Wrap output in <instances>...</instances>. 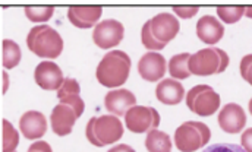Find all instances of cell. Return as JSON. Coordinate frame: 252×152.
I'll return each instance as SVG.
<instances>
[{
	"label": "cell",
	"instance_id": "6da1fadb",
	"mask_svg": "<svg viewBox=\"0 0 252 152\" xmlns=\"http://www.w3.org/2000/svg\"><path fill=\"white\" fill-rule=\"evenodd\" d=\"M181 25L178 19L167 12H161L148 19L141 29V41L150 50H161L179 32Z\"/></svg>",
	"mask_w": 252,
	"mask_h": 152
},
{
	"label": "cell",
	"instance_id": "7a4b0ae2",
	"mask_svg": "<svg viewBox=\"0 0 252 152\" xmlns=\"http://www.w3.org/2000/svg\"><path fill=\"white\" fill-rule=\"evenodd\" d=\"M130 72V57L122 50H112L97 66L95 77L107 88H118L124 85Z\"/></svg>",
	"mask_w": 252,
	"mask_h": 152
},
{
	"label": "cell",
	"instance_id": "3957f363",
	"mask_svg": "<svg viewBox=\"0 0 252 152\" xmlns=\"http://www.w3.org/2000/svg\"><path fill=\"white\" fill-rule=\"evenodd\" d=\"M27 47L41 59H56L63 50V40L56 29L41 24L35 25L27 35Z\"/></svg>",
	"mask_w": 252,
	"mask_h": 152
},
{
	"label": "cell",
	"instance_id": "277c9868",
	"mask_svg": "<svg viewBox=\"0 0 252 152\" xmlns=\"http://www.w3.org/2000/svg\"><path fill=\"white\" fill-rule=\"evenodd\" d=\"M85 135L91 145L103 148L106 145L121 141V138L124 136V125L119 117L112 114L91 117L87 123Z\"/></svg>",
	"mask_w": 252,
	"mask_h": 152
},
{
	"label": "cell",
	"instance_id": "5b68a950",
	"mask_svg": "<svg viewBox=\"0 0 252 152\" xmlns=\"http://www.w3.org/2000/svg\"><path fill=\"white\" fill-rule=\"evenodd\" d=\"M229 66V56L224 50L217 47H208L190 54L189 71L198 76H210L221 74Z\"/></svg>",
	"mask_w": 252,
	"mask_h": 152
},
{
	"label": "cell",
	"instance_id": "8992f818",
	"mask_svg": "<svg viewBox=\"0 0 252 152\" xmlns=\"http://www.w3.org/2000/svg\"><path fill=\"white\" fill-rule=\"evenodd\" d=\"M210 138V127L201 122H187L181 125L175 132V144L181 152L198 151L205 147Z\"/></svg>",
	"mask_w": 252,
	"mask_h": 152
},
{
	"label": "cell",
	"instance_id": "52a82bcc",
	"mask_svg": "<svg viewBox=\"0 0 252 152\" xmlns=\"http://www.w3.org/2000/svg\"><path fill=\"white\" fill-rule=\"evenodd\" d=\"M187 105L192 113L210 117L220 107V95L210 85H196L187 94Z\"/></svg>",
	"mask_w": 252,
	"mask_h": 152
},
{
	"label": "cell",
	"instance_id": "ba28073f",
	"mask_svg": "<svg viewBox=\"0 0 252 152\" xmlns=\"http://www.w3.org/2000/svg\"><path fill=\"white\" fill-rule=\"evenodd\" d=\"M126 129L133 133H145L158 127L160 114L154 107L133 105L125 114Z\"/></svg>",
	"mask_w": 252,
	"mask_h": 152
},
{
	"label": "cell",
	"instance_id": "9c48e42d",
	"mask_svg": "<svg viewBox=\"0 0 252 152\" xmlns=\"http://www.w3.org/2000/svg\"><path fill=\"white\" fill-rule=\"evenodd\" d=\"M125 37L124 25L116 19H106L95 25L93 32V41L100 49H112L121 44Z\"/></svg>",
	"mask_w": 252,
	"mask_h": 152
},
{
	"label": "cell",
	"instance_id": "30bf717a",
	"mask_svg": "<svg viewBox=\"0 0 252 152\" xmlns=\"http://www.w3.org/2000/svg\"><path fill=\"white\" fill-rule=\"evenodd\" d=\"M34 79L37 85L46 91L59 89L64 82L61 68L50 60H44L40 65H37L34 71Z\"/></svg>",
	"mask_w": 252,
	"mask_h": 152
},
{
	"label": "cell",
	"instance_id": "8fae6325",
	"mask_svg": "<svg viewBox=\"0 0 252 152\" xmlns=\"http://www.w3.org/2000/svg\"><path fill=\"white\" fill-rule=\"evenodd\" d=\"M219 125L226 133H239L247 125V114L241 105L229 102L219 114Z\"/></svg>",
	"mask_w": 252,
	"mask_h": 152
},
{
	"label": "cell",
	"instance_id": "7c38bea8",
	"mask_svg": "<svg viewBox=\"0 0 252 152\" xmlns=\"http://www.w3.org/2000/svg\"><path fill=\"white\" fill-rule=\"evenodd\" d=\"M138 72L142 79H145L147 82H157L158 79H161L166 71V59L158 54V53H147L139 59L138 63Z\"/></svg>",
	"mask_w": 252,
	"mask_h": 152
},
{
	"label": "cell",
	"instance_id": "4fadbf2b",
	"mask_svg": "<svg viewBox=\"0 0 252 152\" xmlns=\"http://www.w3.org/2000/svg\"><path fill=\"white\" fill-rule=\"evenodd\" d=\"M101 13H103V7L101 6H95V4L70 6L67 9V19L76 28L87 29V28L94 26L98 22Z\"/></svg>",
	"mask_w": 252,
	"mask_h": 152
},
{
	"label": "cell",
	"instance_id": "5bb4252c",
	"mask_svg": "<svg viewBox=\"0 0 252 152\" xmlns=\"http://www.w3.org/2000/svg\"><path fill=\"white\" fill-rule=\"evenodd\" d=\"M76 119H79V116L76 114V111L66 105L59 102L50 116V122H52V129L58 136H66L73 130V125L76 122Z\"/></svg>",
	"mask_w": 252,
	"mask_h": 152
},
{
	"label": "cell",
	"instance_id": "9a60e30c",
	"mask_svg": "<svg viewBox=\"0 0 252 152\" xmlns=\"http://www.w3.org/2000/svg\"><path fill=\"white\" fill-rule=\"evenodd\" d=\"M19 129L27 139L35 141L44 136L47 130V120L40 111H27L19 119Z\"/></svg>",
	"mask_w": 252,
	"mask_h": 152
},
{
	"label": "cell",
	"instance_id": "2e32d148",
	"mask_svg": "<svg viewBox=\"0 0 252 152\" xmlns=\"http://www.w3.org/2000/svg\"><path fill=\"white\" fill-rule=\"evenodd\" d=\"M133 105H136V98L129 89H115L104 97V107L115 116H125Z\"/></svg>",
	"mask_w": 252,
	"mask_h": 152
},
{
	"label": "cell",
	"instance_id": "e0dca14e",
	"mask_svg": "<svg viewBox=\"0 0 252 152\" xmlns=\"http://www.w3.org/2000/svg\"><path fill=\"white\" fill-rule=\"evenodd\" d=\"M196 35L205 44H217L224 35V26L211 15L202 16L196 22Z\"/></svg>",
	"mask_w": 252,
	"mask_h": 152
},
{
	"label": "cell",
	"instance_id": "ac0fdd59",
	"mask_svg": "<svg viewBox=\"0 0 252 152\" xmlns=\"http://www.w3.org/2000/svg\"><path fill=\"white\" fill-rule=\"evenodd\" d=\"M185 95V88L181 82L175 79H164L158 82L156 88V97L160 102L166 105H176L182 101Z\"/></svg>",
	"mask_w": 252,
	"mask_h": 152
},
{
	"label": "cell",
	"instance_id": "d6986e66",
	"mask_svg": "<svg viewBox=\"0 0 252 152\" xmlns=\"http://www.w3.org/2000/svg\"><path fill=\"white\" fill-rule=\"evenodd\" d=\"M145 148L148 152H172L170 136L158 129H154L147 135Z\"/></svg>",
	"mask_w": 252,
	"mask_h": 152
},
{
	"label": "cell",
	"instance_id": "ffe728a7",
	"mask_svg": "<svg viewBox=\"0 0 252 152\" xmlns=\"http://www.w3.org/2000/svg\"><path fill=\"white\" fill-rule=\"evenodd\" d=\"M21 47L12 40H3L1 43V63L6 69H13L21 62Z\"/></svg>",
	"mask_w": 252,
	"mask_h": 152
},
{
	"label": "cell",
	"instance_id": "44dd1931",
	"mask_svg": "<svg viewBox=\"0 0 252 152\" xmlns=\"http://www.w3.org/2000/svg\"><path fill=\"white\" fill-rule=\"evenodd\" d=\"M189 59L190 54L189 53H182V54H176L170 59L169 62V72L175 79H187L192 75L189 71Z\"/></svg>",
	"mask_w": 252,
	"mask_h": 152
},
{
	"label": "cell",
	"instance_id": "7402d4cb",
	"mask_svg": "<svg viewBox=\"0 0 252 152\" xmlns=\"http://www.w3.org/2000/svg\"><path fill=\"white\" fill-rule=\"evenodd\" d=\"M1 133H3V152H15L19 144V135L16 129L12 126V123L6 119L1 120Z\"/></svg>",
	"mask_w": 252,
	"mask_h": 152
},
{
	"label": "cell",
	"instance_id": "603a6c76",
	"mask_svg": "<svg viewBox=\"0 0 252 152\" xmlns=\"http://www.w3.org/2000/svg\"><path fill=\"white\" fill-rule=\"evenodd\" d=\"M247 6H217V15L224 24H236L245 15Z\"/></svg>",
	"mask_w": 252,
	"mask_h": 152
},
{
	"label": "cell",
	"instance_id": "cb8c5ba5",
	"mask_svg": "<svg viewBox=\"0 0 252 152\" xmlns=\"http://www.w3.org/2000/svg\"><path fill=\"white\" fill-rule=\"evenodd\" d=\"M53 6H27L25 15L31 22H47L53 16Z\"/></svg>",
	"mask_w": 252,
	"mask_h": 152
},
{
	"label": "cell",
	"instance_id": "d4e9b609",
	"mask_svg": "<svg viewBox=\"0 0 252 152\" xmlns=\"http://www.w3.org/2000/svg\"><path fill=\"white\" fill-rule=\"evenodd\" d=\"M59 101H61L62 104H66V105L72 107V108L76 111V114H78L79 117L82 116L84 108H85V104H84L82 98L79 97V94H69V95H64V97L61 98Z\"/></svg>",
	"mask_w": 252,
	"mask_h": 152
},
{
	"label": "cell",
	"instance_id": "484cf974",
	"mask_svg": "<svg viewBox=\"0 0 252 152\" xmlns=\"http://www.w3.org/2000/svg\"><path fill=\"white\" fill-rule=\"evenodd\" d=\"M81 92V86L78 83L76 79L73 77H66L63 85L58 89V98L61 100L64 95H69V94H79Z\"/></svg>",
	"mask_w": 252,
	"mask_h": 152
},
{
	"label": "cell",
	"instance_id": "4316f807",
	"mask_svg": "<svg viewBox=\"0 0 252 152\" xmlns=\"http://www.w3.org/2000/svg\"><path fill=\"white\" fill-rule=\"evenodd\" d=\"M204 152H247V151H245L241 145L220 142V144L210 145L208 148H205V151Z\"/></svg>",
	"mask_w": 252,
	"mask_h": 152
},
{
	"label": "cell",
	"instance_id": "83f0119b",
	"mask_svg": "<svg viewBox=\"0 0 252 152\" xmlns=\"http://www.w3.org/2000/svg\"><path fill=\"white\" fill-rule=\"evenodd\" d=\"M239 71H241V76H242L250 85H252V54H247V56L241 60Z\"/></svg>",
	"mask_w": 252,
	"mask_h": 152
},
{
	"label": "cell",
	"instance_id": "f1b7e54d",
	"mask_svg": "<svg viewBox=\"0 0 252 152\" xmlns=\"http://www.w3.org/2000/svg\"><path fill=\"white\" fill-rule=\"evenodd\" d=\"M173 12L182 19H189L198 13V6H173Z\"/></svg>",
	"mask_w": 252,
	"mask_h": 152
},
{
	"label": "cell",
	"instance_id": "f546056e",
	"mask_svg": "<svg viewBox=\"0 0 252 152\" xmlns=\"http://www.w3.org/2000/svg\"><path fill=\"white\" fill-rule=\"evenodd\" d=\"M241 144H242V148H244L245 151L252 152V127L247 129V130L242 133Z\"/></svg>",
	"mask_w": 252,
	"mask_h": 152
},
{
	"label": "cell",
	"instance_id": "4dcf8cb0",
	"mask_svg": "<svg viewBox=\"0 0 252 152\" xmlns=\"http://www.w3.org/2000/svg\"><path fill=\"white\" fill-rule=\"evenodd\" d=\"M28 152H53L52 147L44 142V141H37L34 142L30 148H28Z\"/></svg>",
	"mask_w": 252,
	"mask_h": 152
},
{
	"label": "cell",
	"instance_id": "1f68e13d",
	"mask_svg": "<svg viewBox=\"0 0 252 152\" xmlns=\"http://www.w3.org/2000/svg\"><path fill=\"white\" fill-rule=\"evenodd\" d=\"M107 152H135V150H133V148H130L129 145L122 144V145H116V147H113L112 150H109Z\"/></svg>",
	"mask_w": 252,
	"mask_h": 152
},
{
	"label": "cell",
	"instance_id": "d6a6232c",
	"mask_svg": "<svg viewBox=\"0 0 252 152\" xmlns=\"http://www.w3.org/2000/svg\"><path fill=\"white\" fill-rule=\"evenodd\" d=\"M245 16H248L250 19H252V6H247V9H245Z\"/></svg>",
	"mask_w": 252,
	"mask_h": 152
},
{
	"label": "cell",
	"instance_id": "836d02e7",
	"mask_svg": "<svg viewBox=\"0 0 252 152\" xmlns=\"http://www.w3.org/2000/svg\"><path fill=\"white\" fill-rule=\"evenodd\" d=\"M250 111H251V114H252V98H251V101H250Z\"/></svg>",
	"mask_w": 252,
	"mask_h": 152
}]
</instances>
